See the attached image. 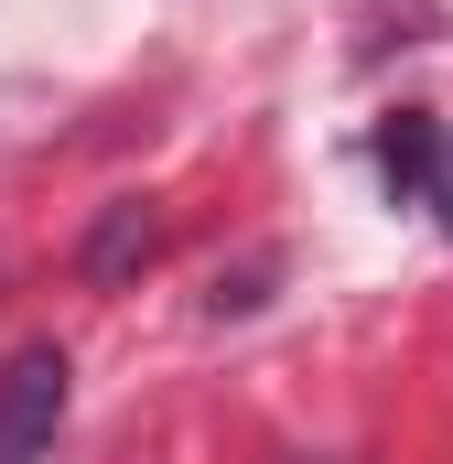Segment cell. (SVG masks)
Wrapping results in <instances>:
<instances>
[{"label":"cell","mask_w":453,"mask_h":464,"mask_svg":"<svg viewBox=\"0 0 453 464\" xmlns=\"http://www.w3.org/2000/svg\"><path fill=\"white\" fill-rule=\"evenodd\" d=\"M281 464H345V454H281Z\"/></svg>","instance_id":"5"},{"label":"cell","mask_w":453,"mask_h":464,"mask_svg":"<svg viewBox=\"0 0 453 464\" xmlns=\"http://www.w3.org/2000/svg\"><path fill=\"white\" fill-rule=\"evenodd\" d=\"M65 346H22L0 367V464H43L54 421H65Z\"/></svg>","instance_id":"1"},{"label":"cell","mask_w":453,"mask_h":464,"mask_svg":"<svg viewBox=\"0 0 453 464\" xmlns=\"http://www.w3.org/2000/svg\"><path fill=\"white\" fill-rule=\"evenodd\" d=\"M421 206H432V217H443V227H453V140H443V151H432V173H421Z\"/></svg>","instance_id":"4"},{"label":"cell","mask_w":453,"mask_h":464,"mask_svg":"<svg viewBox=\"0 0 453 464\" xmlns=\"http://www.w3.org/2000/svg\"><path fill=\"white\" fill-rule=\"evenodd\" d=\"M432 151H443V130H432L421 109H400L389 130H378V173H389L400 195H421V173H432Z\"/></svg>","instance_id":"3"},{"label":"cell","mask_w":453,"mask_h":464,"mask_svg":"<svg viewBox=\"0 0 453 464\" xmlns=\"http://www.w3.org/2000/svg\"><path fill=\"white\" fill-rule=\"evenodd\" d=\"M151 248H162L151 206H109V217L87 227V281H130V270H151Z\"/></svg>","instance_id":"2"}]
</instances>
